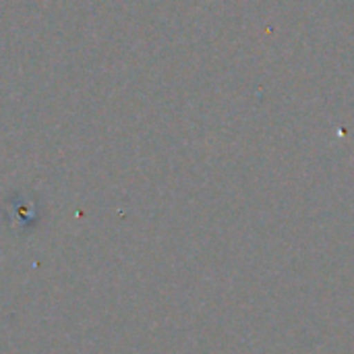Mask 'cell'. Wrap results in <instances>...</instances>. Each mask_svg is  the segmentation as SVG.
I'll return each instance as SVG.
<instances>
[{
	"label": "cell",
	"mask_w": 354,
	"mask_h": 354,
	"mask_svg": "<svg viewBox=\"0 0 354 354\" xmlns=\"http://www.w3.org/2000/svg\"><path fill=\"white\" fill-rule=\"evenodd\" d=\"M4 212L15 234H27L39 222V207L29 193H12V197L4 205Z\"/></svg>",
	"instance_id": "cell-1"
}]
</instances>
